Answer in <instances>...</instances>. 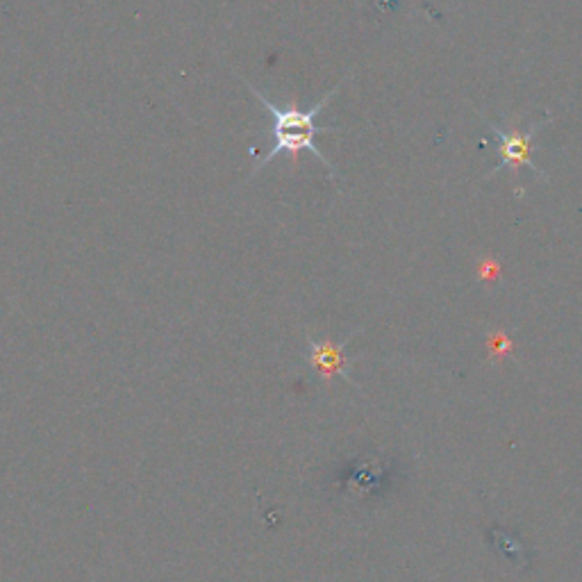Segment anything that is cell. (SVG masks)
I'll return each instance as SVG.
<instances>
[{"instance_id": "6da1fadb", "label": "cell", "mask_w": 582, "mask_h": 582, "mask_svg": "<svg viewBox=\"0 0 582 582\" xmlns=\"http://www.w3.org/2000/svg\"><path fill=\"white\" fill-rule=\"evenodd\" d=\"M246 87L257 98V103H260L264 110H269L271 119H273V139H276V144H273V148L269 153L262 155V157H257V164L253 166L251 176H257V173H260L266 164H271L280 155H287L289 164L296 166L298 155H301L303 151H310L321 164L328 166L330 176L335 178L337 176L335 166H332L328 162V157L323 155L317 148V137L326 135V132H337V128L335 126H319L317 116L323 112V107L330 103V98L337 96V91L342 89V82H339L337 87H332L317 105L310 107V110H301V107L276 105L269 96L264 94V91L255 89L251 82H246Z\"/></svg>"}, {"instance_id": "7a4b0ae2", "label": "cell", "mask_w": 582, "mask_h": 582, "mask_svg": "<svg viewBox=\"0 0 582 582\" xmlns=\"http://www.w3.org/2000/svg\"><path fill=\"white\" fill-rule=\"evenodd\" d=\"M546 123V119H542L535 126H530L526 132L521 130H501L498 126H492V130L496 132L498 137V151H501V164L496 166V169L489 173V176H496L498 171H503L510 166V169H519V166H528L537 173L539 178H546V173L539 169V166L532 162V141H535L537 130L542 128Z\"/></svg>"}, {"instance_id": "3957f363", "label": "cell", "mask_w": 582, "mask_h": 582, "mask_svg": "<svg viewBox=\"0 0 582 582\" xmlns=\"http://www.w3.org/2000/svg\"><path fill=\"white\" fill-rule=\"evenodd\" d=\"M307 346H310V364L317 371H321L323 376L330 378V376H335V373L346 376L344 344L314 342V339H307Z\"/></svg>"}, {"instance_id": "277c9868", "label": "cell", "mask_w": 582, "mask_h": 582, "mask_svg": "<svg viewBox=\"0 0 582 582\" xmlns=\"http://www.w3.org/2000/svg\"><path fill=\"white\" fill-rule=\"evenodd\" d=\"M480 276L485 278L487 282H492L496 276H498V264L496 262H492V260H487V262H482V266H480Z\"/></svg>"}]
</instances>
